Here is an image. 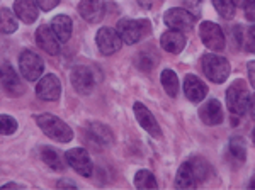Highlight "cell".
<instances>
[{"instance_id": "1", "label": "cell", "mask_w": 255, "mask_h": 190, "mask_svg": "<svg viewBox=\"0 0 255 190\" xmlns=\"http://www.w3.org/2000/svg\"><path fill=\"white\" fill-rule=\"evenodd\" d=\"M36 124L48 138L55 139L58 143H68L73 139V131L67 122L53 114H39L36 115Z\"/></svg>"}, {"instance_id": "2", "label": "cell", "mask_w": 255, "mask_h": 190, "mask_svg": "<svg viewBox=\"0 0 255 190\" xmlns=\"http://www.w3.org/2000/svg\"><path fill=\"white\" fill-rule=\"evenodd\" d=\"M119 38L126 44H136L150 32V22L148 20L136 19H121L116 27Z\"/></svg>"}, {"instance_id": "3", "label": "cell", "mask_w": 255, "mask_h": 190, "mask_svg": "<svg viewBox=\"0 0 255 190\" xmlns=\"http://www.w3.org/2000/svg\"><path fill=\"white\" fill-rule=\"evenodd\" d=\"M249 100L250 92L244 80H237L235 84H232L228 87V90H226V105H228L232 114H245L247 109H249Z\"/></svg>"}, {"instance_id": "4", "label": "cell", "mask_w": 255, "mask_h": 190, "mask_svg": "<svg viewBox=\"0 0 255 190\" xmlns=\"http://www.w3.org/2000/svg\"><path fill=\"white\" fill-rule=\"evenodd\" d=\"M201 65H203L204 75L215 84H223L230 77V70H232L228 60L218 55H204L203 60H201Z\"/></svg>"}, {"instance_id": "5", "label": "cell", "mask_w": 255, "mask_h": 190, "mask_svg": "<svg viewBox=\"0 0 255 190\" xmlns=\"http://www.w3.org/2000/svg\"><path fill=\"white\" fill-rule=\"evenodd\" d=\"M19 70L27 82H36L43 75L44 63L39 55H36L31 49H26L19 55Z\"/></svg>"}, {"instance_id": "6", "label": "cell", "mask_w": 255, "mask_h": 190, "mask_svg": "<svg viewBox=\"0 0 255 190\" xmlns=\"http://www.w3.org/2000/svg\"><path fill=\"white\" fill-rule=\"evenodd\" d=\"M199 36L203 39L204 46L209 48L211 51H223L225 49V34L221 29L215 22H203L199 27Z\"/></svg>"}, {"instance_id": "7", "label": "cell", "mask_w": 255, "mask_h": 190, "mask_svg": "<svg viewBox=\"0 0 255 190\" xmlns=\"http://www.w3.org/2000/svg\"><path fill=\"white\" fill-rule=\"evenodd\" d=\"M65 160L70 167L73 168L79 175L82 177H90L92 175V160H90L87 150L84 148H73V150H68L65 153Z\"/></svg>"}, {"instance_id": "8", "label": "cell", "mask_w": 255, "mask_h": 190, "mask_svg": "<svg viewBox=\"0 0 255 190\" xmlns=\"http://www.w3.org/2000/svg\"><path fill=\"white\" fill-rule=\"evenodd\" d=\"M96 41H97L99 51L106 56H111V55H114V53H118L123 46V41H121V38H119L118 31L113 27H101L99 29Z\"/></svg>"}, {"instance_id": "9", "label": "cell", "mask_w": 255, "mask_h": 190, "mask_svg": "<svg viewBox=\"0 0 255 190\" xmlns=\"http://www.w3.org/2000/svg\"><path fill=\"white\" fill-rule=\"evenodd\" d=\"M163 20L168 27L177 29V31H187L192 29L196 22V15L191 14L187 9H180V7H174V9H168L163 15Z\"/></svg>"}, {"instance_id": "10", "label": "cell", "mask_w": 255, "mask_h": 190, "mask_svg": "<svg viewBox=\"0 0 255 190\" xmlns=\"http://www.w3.org/2000/svg\"><path fill=\"white\" fill-rule=\"evenodd\" d=\"M0 84H2L3 90H5L10 97H19V95H22L26 92V87L20 82L17 72H15L10 65H2V67H0Z\"/></svg>"}, {"instance_id": "11", "label": "cell", "mask_w": 255, "mask_h": 190, "mask_svg": "<svg viewBox=\"0 0 255 190\" xmlns=\"http://www.w3.org/2000/svg\"><path fill=\"white\" fill-rule=\"evenodd\" d=\"M72 85L80 95H89L96 85V77L89 67H75L72 70Z\"/></svg>"}, {"instance_id": "12", "label": "cell", "mask_w": 255, "mask_h": 190, "mask_svg": "<svg viewBox=\"0 0 255 190\" xmlns=\"http://www.w3.org/2000/svg\"><path fill=\"white\" fill-rule=\"evenodd\" d=\"M36 43H38V46L43 49V51H46L48 55H51V56L60 55V39L56 38V34L53 32L51 26L43 24V26L38 27V31H36Z\"/></svg>"}, {"instance_id": "13", "label": "cell", "mask_w": 255, "mask_h": 190, "mask_svg": "<svg viewBox=\"0 0 255 190\" xmlns=\"http://www.w3.org/2000/svg\"><path fill=\"white\" fill-rule=\"evenodd\" d=\"M36 94L41 100H58L61 95V84L56 75H46L39 80L38 87H36Z\"/></svg>"}, {"instance_id": "14", "label": "cell", "mask_w": 255, "mask_h": 190, "mask_svg": "<svg viewBox=\"0 0 255 190\" xmlns=\"http://www.w3.org/2000/svg\"><path fill=\"white\" fill-rule=\"evenodd\" d=\"M79 14L90 24L101 22L106 14L104 0H80Z\"/></svg>"}, {"instance_id": "15", "label": "cell", "mask_w": 255, "mask_h": 190, "mask_svg": "<svg viewBox=\"0 0 255 190\" xmlns=\"http://www.w3.org/2000/svg\"><path fill=\"white\" fill-rule=\"evenodd\" d=\"M134 115H136L139 126H141L146 133H150L153 138H160V136H162V129H160L155 115L151 114L143 104H139V102L134 104Z\"/></svg>"}, {"instance_id": "16", "label": "cell", "mask_w": 255, "mask_h": 190, "mask_svg": "<svg viewBox=\"0 0 255 190\" xmlns=\"http://www.w3.org/2000/svg\"><path fill=\"white\" fill-rule=\"evenodd\" d=\"M199 117L201 121L204 124H208V126H218V124L223 122V107H221L220 100H216V98H211V100H208L206 104L199 109Z\"/></svg>"}, {"instance_id": "17", "label": "cell", "mask_w": 255, "mask_h": 190, "mask_svg": "<svg viewBox=\"0 0 255 190\" xmlns=\"http://www.w3.org/2000/svg\"><path fill=\"white\" fill-rule=\"evenodd\" d=\"M186 36H184L182 31H177V29H170V31L163 32L162 38H160V44L165 49L167 53H172V55H177L180 53L184 48H186Z\"/></svg>"}, {"instance_id": "18", "label": "cell", "mask_w": 255, "mask_h": 190, "mask_svg": "<svg viewBox=\"0 0 255 190\" xmlns=\"http://www.w3.org/2000/svg\"><path fill=\"white\" fill-rule=\"evenodd\" d=\"M184 94L191 102H201L208 95V87L204 82H201L196 75H187L184 78Z\"/></svg>"}, {"instance_id": "19", "label": "cell", "mask_w": 255, "mask_h": 190, "mask_svg": "<svg viewBox=\"0 0 255 190\" xmlns=\"http://www.w3.org/2000/svg\"><path fill=\"white\" fill-rule=\"evenodd\" d=\"M15 15L26 24H32L39 15V7L36 0H15L14 2Z\"/></svg>"}, {"instance_id": "20", "label": "cell", "mask_w": 255, "mask_h": 190, "mask_svg": "<svg viewBox=\"0 0 255 190\" xmlns=\"http://www.w3.org/2000/svg\"><path fill=\"white\" fill-rule=\"evenodd\" d=\"M87 133L101 146H111L114 143V134L108 126L101 122H90L87 126Z\"/></svg>"}, {"instance_id": "21", "label": "cell", "mask_w": 255, "mask_h": 190, "mask_svg": "<svg viewBox=\"0 0 255 190\" xmlns=\"http://www.w3.org/2000/svg\"><path fill=\"white\" fill-rule=\"evenodd\" d=\"M49 26H51L53 32L56 34V38L60 39V43H67L70 36H72L73 22L68 15H56V17H53Z\"/></svg>"}, {"instance_id": "22", "label": "cell", "mask_w": 255, "mask_h": 190, "mask_svg": "<svg viewBox=\"0 0 255 190\" xmlns=\"http://www.w3.org/2000/svg\"><path fill=\"white\" fill-rule=\"evenodd\" d=\"M196 185H197V179L191 168V163L189 162L182 163L175 177V187L177 189H194Z\"/></svg>"}, {"instance_id": "23", "label": "cell", "mask_w": 255, "mask_h": 190, "mask_svg": "<svg viewBox=\"0 0 255 190\" xmlns=\"http://www.w3.org/2000/svg\"><path fill=\"white\" fill-rule=\"evenodd\" d=\"M41 158H43V162L48 165L51 170H55V172H63V168H65V165H63V160H61V156H60V153L55 150V148H43L41 150Z\"/></svg>"}, {"instance_id": "24", "label": "cell", "mask_w": 255, "mask_h": 190, "mask_svg": "<svg viewBox=\"0 0 255 190\" xmlns=\"http://www.w3.org/2000/svg\"><path fill=\"white\" fill-rule=\"evenodd\" d=\"M19 27L17 15L12 14L9 9H0V31L5 34H12Z\"/></svg>"}, {"instance_id": "25", "label": "cell", "mask_w": 255, "mask_h": 190, "mask_svg": "<svg viewBox=\"0 0 255 190\" xmlns=\"http://www.w3.org/2000/svg\"><path fill=\"white\" fill-rule=\"evenodd\" d=\"M160 80H162L163 90H165L170 97H175V95L179 94V78H177L175 72H172V70H163Z\"/></svg>"}, {"instance_id": "26", "label": "cell", "mask_w": 255, "mask_h": 190, "mask_svg": "<svg viewBox=\"0 0 255 190\" xmlns=\"http://www.w3.org/2000/svg\"><path fill=\"white\" fill-rule=\"evenodd\" d=\"M134 185H136V189L143 190L157 189V180H155V175L150 170H139L134 177Z\"/></svg>"}, {"instance_id": "27", "label": "cell", "mask_w": 255, "mask_h": 190, "mask_svg": "<svg viewBox=\"0 0 255 190\" xmlns=\"http://www.w3.org/2000/svg\"><path fill=\"white\" fill-rule=\"evenodd\" d=\"M213 5L218 10V14L223 19H233L237 12V5L233 0H213Z\"/></svg>"}, {"instance_id": "28", "label": "cell", "mask_w": 255, "mask_h": 190, "mask_svg": "<svg viewBox=\"0 0 255 190\" xmlns=\"http://www.w3.org/2000/svg\"><path fill=\"white\" fill-rule=\"evenodd\" d=\"M189 163H191V168H192V172H194L197 182L206 180L209 177V172L211 170H209V165L204 162L203 158H192V160H189Z\"/></svg>"}, {"instance_id": "29", "label": "cell", "mask_w": 255, "mask_h": 190, "mask_svg": "<svg viewBox=\"0 0 255 190\" xmlns=\"http://www.w3.org/2000/svg\"><path fill=\"white\" fill-rule=\"evenodd\" d=\"M230 151H232V155L235 156L238 162H245L247 146L242 138H232V141H230Z\"/></svg>"}, {"instance_id": "30", "label": "cell", "mask_w": 255, "mask_h": 190, "mask_svg": "<svg viewBox=\"0 0 255 190\" xmlns=\"http://www.w3.org/2000/svg\"><path fill=\"white\" fill-rule=\"evenodd\" d=\"M17 131V121L12 115H0V134H14Z\"/></svg>"}, {"instance_id": "31", "label": "cell", "mask_w": 255, "mask_h": 190, "mask_svg": "<svg viewBox=\"0 0 255 190\" xmlns=\"http://www.w3.org/2000/svg\"><path fill=\"white\" fill-rule=\"evenodd\" d=\"M184 7H186L191 14H194L196 17H199L201 7H203V0H184Z\"/></svg>"}, {"instance_id": "32", "label": "cell", "mask_w": 255, "mask_h": 190, "mask_svg": "<svg viewBox=\"0 0 255 190\" xmlns=\"http://www.w3.org/2000/svg\"><path fill=\"white\" fill-rule=\"evenodd\" d=\"M245 43H247V49L249 51L255 53V26H252L247 31V38H245Z\"/></svg>"}, {"instance_id": "33", "label": "cell", "mask_w": 255, "mask_h": 190, "mask_svg": "<svg viewBox=\"0 0 255 190\" xmlns=\"http://www.w3.org/2000/svg\"><path fill=\"white\" fill-rule=\"evenodd\" d=\"M38 2V7L39 9H43V10H51V9H55L56 5L60 3V0H36Z\"/></svg>"}, {"instance_id": "34", "label": "cell", "mask_w": 255, "mask_h": 190, "mask_svg": "<svg viewBox=\"0 0 255 190\" xmlns=\"http://www.w3.org/2000/svg\"><path fill=\"white\" fill-rule=\"evenodd\" d=\"M245 12H247V17H249L250 20H255V2L254 0H247Z\"/></svg>"}, {"instance_id": "35", "label": "cell", "mask_w": 255, "mask_h": 190, "mask_svg": "<svg viewBox=\"0 0 255 190\" xmlns=\"http://www.w3.org/2000/svg\"><path fill=\"white\" fill-rule=\"evenodd\" d=\"M249 78H250V85L255 89V61H250L249 63Z\"/></svg>"}, {"instance_id": "36", "label": "cell", "mask_w": 255, "mask_h": 190, "mask_svg": "<svg viewBox=\"0 0 255 190\" xmlns=\"http://www.w3.org/2000/svg\"><path fill=\"white\" fill-rule=\"evenodd\" d=\"M250 112V117L255 121V94L250 95V100H249V109H247Z\"/></svg>"}, {"instance_id": "37", "label": "cell", "mask_w": 255, "mask_h": 190, "mask_svg": "<svg viewBox=\"0 0 255 190\" xmlns=\"http://www.w3.org/2000/svg\"><path fill=\"white\" fill-rule=\"evenodd\" d=\"M58 187H75L73 182H58Z\"/></svg>"}, {"instance_id": "38", "label": "cell", "mask_w": 255, "mask_h": 190, "mask_svg": "<svg viewBox=\"0 0 255 190\" xmlns=\"http://www.w3.org/2000/svg\"><path fill=\"white\" fill-rule=\"evenodd\" d=\"M250 189H255V177H254V180L250 182Z\"/></svg>"}, {"instance_id": "39", "label": "cell", "mask_w": 255, "mask_h": 190, "mask_svg": "<svg viewBox=\"0 0 255 190\" xmlns=\"http://www.w3.org/2000/svg\"><path fill=\"white\" fill-rule=\"evenodd\" d=\"M252 139H254V144H255V129H254V133H252Z\"/></svg>"}, {"instance_id": "40", "label": "cell", "mask_w": 255, "mask_h": 190, "mask_svg": "<svg viewBox=\"0 0 255 190\" xmlns=\"http://www.w3.org/2000/svg\"><path fill=\"white\" fill-rule=\"evenodd\" d=\"M254 2H255V0H254Z\"/></svg>"}]
</instances>
